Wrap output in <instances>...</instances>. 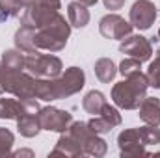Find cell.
Listing matches in <instances>:
<instances>
[{"label": "cell", "mask_w": 160, "mask_h": 158, "mask_svg": "<svg viewBox=\"0 0 160 158\" xmlns=\"http://www.w3.org/2000/svg\"><path fill=\"white\" fill-rule=\"evenodd\" d=\"M147 86H149V80L147 75H143L142 71H136L132 75H128L127 80H123L119 84L114 86L112 89V99L114 102L125 108V110H134L142 104V101L145 99V93H147Z\"/></svg>", "instance_id": "cell-1"}, {"label": "cell", "mask_w": 160, "mask_h": 158, "mask_svg": "<svg viewBox=\"0 0 160 158\" xmlns=\"http://www.w3.org/2000/svg\"><path fill=\"white\" fill-rule=\"evenodd\" d=\"M71 34V28L67 24V21L56 13V17L47 22L45 26H41L36 30L34 34V43H36V48H45V50H50V52H58L65 47L67 37Z\"/></svg>", "instance_id": "cell-2"}, {"label": "cell", "mask_w": 160, "mask_h": 158, "mask_svg": "<svg viewBox=\"0 0 160 158\" xmlns=\"http://www.w3.org/2000/svg\"><path fill=\"white\" fill-rule=\"evenodd\" d=\"M69 136L80 145V149H82L84 155L102 156L106 153V143L99 138V134H95L88 126V123H71Z\"/></svg>", "instance_id": "cell-3"}, {"label": "cell", "mask_w": 160, "mask_h": 158, "mask_svg": "<svg viewBox=\"0 0 160 158\" xmlns=\"http://www.w3.org/2000/svg\"><path fill=\"white\" fill-rule=\"evenodd\" d=\"M24 69L36 78H56L62 75V62L52 54H28L24 58Z\"/></svg>", "instance_id": "cell-4"}, {"label": "cell", "mask_w": 160, "mask_h": 158, "mask_svg": "<svg viewBox=\"0 0 160 158\" xmlns=\"http://www.w3.org/2000/svg\"><path fill=\"white\" fill-rule=\"evenodd\" d=\"M39 125L41 128L45 130H56V132H65L69 130L73 117L69 112H63V110H58V108H41L39 110Z\"/></svg>", "instance_id": "cell-5"}, {"label": "cell", "mask_w": 160, "mask_h": 158, "mask_svg": "<svg viewBox=\"0 0 160 158\" xmlns=\"http://www.w3.org/2000/svg\"><path fill=\"white\" fill-rule=\"evenodd\" d=\"M157 19V6L151 0H138L130 9V24L138 30H147Z\"/></svg>", "instance_id": "cell-6"}, {"label": "cell", "mask_w": 160, "mask_h": 158, "mask_svg": "<svg viewBox=\"0 0 160 158\" xmlns=\"http://www.w3.org/2000/svg\"><path fill=\"white\" fill-rule=\"evenodd\" d=\"M99 30L104 37L108 39H125L127 36H130L132 32V24L127 22L119 15H106L101 19Z\"/></svg>", "instance_id": "cell-7"}, {"label": "cell", "mask_w": 160, "mask_h": 158, "mask_svg": "<svg viewBox=\"0 0 160 158\" xmlns=\"http://www.w3.org/2000/svg\"><path fill=\"white\" fill-rule=\"evenodd\" d=\"M119 50L128 54L130 58L140 60V62H147L151 58V54H153L151 43L145 37H142V36H127V39L121 41Z\"/></svg>", "instance_id": "cell-8"}, {"label": "cell", "mask_w": 160, "mask_h": 158, "mask_svg": "<svg viewBox=\"0 0 160 158\" xmlns=\"http://www.w3.org/2000/svg\"><path fill=\"white\" fill-rule=\"evenodd\" d=\"M118 143H119L121 155L123 156H140V155H147L145 153V145L140 138V132L138 128H130V130H125L121 132L119 138H118Z\"/></svg>", "instance_id": "cell-9"}, {"label": "cell", "mask_w": 160, "mask_h": 158, "mask_svg": "<svg viewBox=\"0 0 160 158\" xmlns=\"http://www.w3.org/2000/svg\"><path fill=\"white\" fill-rule=\"evenodd\" d=\"M140 108V117L151 126H158L160 125V99L157 97H145L142 101Z\"/></svg>", "instance_id": "cell-10"}, {"label": "cell", "mask_w": 160, "mask_h": 158, "mask_svg": "<svg viewBox=\"0 0 160 158\" xmlns=\"http://www.w3.org/2000/svg\"><path fill=\"white\" fill-rule=\"evenodd\" d=\"M39 112H21V116L17 117V126H19V132L26 138H32L36 136L41 130L39 125Z\"/></svg>", "instance_id": "cell-11"}, {"label": "cell", "mask_w": 160, "mask_h": 158, "mask_svg": "<svg viewBox=\"0 0 160 158\" xmlns=\"http://www.w3.org/2000/svg\"><path fill=\"white\" fill-rule=\"evenodd\" d=\"M34 34H36L34 28L21 26V28L17 30V34H15V45H17V48L22 50V52H28V54L38 52L36 43H34Z\"/></svg>", "instance_id": "cell-12"}, {"label": "cell", "mask_w": 160, "mask_h": 158, "mask_svg": "<svg viewBox=\"0 0 160 158\" xmlns=\"http://www.w3.org/2000/svg\"><path fill=\"white\" fill-rule=\"evenodd\" d=\"M67 13H69V22L77 28H84L89 22V11L82 2H71L67 7Z\"/></svg>", "instance_id": "cell-13"}, {"label": "cell", "mask_w": 160, "mask_h": 158, "mask_svg": "<svg viewBox=\"0 0 160 158\" xmlns=\"http://www.w3.org/2000/svg\"><path fill=\"white\" fill-rule=\"evenodd\" d=\"M52 156H56V155H67V156H80V155H84L82 153V149H80V145L69 136V134H65V136H62L60 140H58V145H56V149L50 153Z\"/></svg>", "instance_id": "cell-14"}, {"label": "cell", "mask_w": 160, "mask_h": 158, "mask_svg": "<svg viewBox=\"0 0 160 158\" xmlns=\"http://www.w3.org/2000/svg\"><path fill=\"white\" fill-rule=\"evenodd\" d=\"M104 104H106L104 95H102L101 91H95V89H93V91H89V93L84 97V101H82L84 110H86L88 114H93V116H99Z\"/></svg>", "instance_id": "cell-15"}, {"label": "cell", "mask_w": 160, "mask_h": 158, "mask_svg": "<svg viewBox=\"0 0 160 158\" xmlns=\"http://www.w3.org/2000/svg\"><path fill=\"white\" fill-rule=\"evenodd\" d=\"M95 75H97V78L101 80V82H104V84L112 82L114 77L118 75L116 63H114L112 60H108V58H101V60L95 63Z\"/></svg>", "instance_id": "cell-16"}, {"label": "cell", "mask_w": 160, "mask_h": 158, "mask_svg": "<svg viewBox=\"0 0 160 158\" xmlns=\"http://www.w3.org/2000/svg\"><path fill=\"white\" fill-rule=\"evenodd\" d=\"M22 102L21 99H4L0 97V119H17L21 116Z\"/></svg>", "instance_id": "cell-17"}, {"label": "cell", "mask_w": 160, "mask_h": 158, "mask_svg": "<svg viewBox=\"0 0 160 158\" xmlns=\"http://www.w3.org/2000/svg\"><path fill=\"white\" fill-rule=\"evenodd\" d=\"M24 54L21 50H6L2 54V67L9 71H22L24 69Z\"/></svg>", "instance_id": "cell-18"}, {"label": "cell", "mask_w": 160, "mask_h": 158, "mask_svg": "<svg viewBox=\"0 0 160 158\" xmlns=\"http://www.w3.org/2000/svg\"><path fill=\"white\" fill-rule=\"evenodd\" d=\"M21 9H22V6L17 0H0V21L21 15Z\"/></svg>", "instance_id": "cell-19"}, {"label": "cell", "mask_w": 160, "mask_h": 158, "mask_svg": "<svg viewBox=\"0 0 160 158\" xmlns=\"http://www.w3.org/2000/svg\"><path fill=\"white\" fill-rule=\"evenodd\" d=\"M140 132V138L143 141V145H157L160 143V128L157 126H143V128H138Z\"/></svg>", "instance_id": "cell-20"}, {"label": "cell", "mask_w": 160, "mask_h": 158, "mask_svg": "<svg viewBox=\"0 0 160 158\" xmlns=\"http://www.w3.org/2000/svg\"><path fill=\"white\" fill-rule=\"evenodd\" d=\"M88 126H89L95 134H106V132H110V130L114 128L102 116H95V119H91V121L88 123Z\"/></svg>", "instance_id": "cell-21"}, {"label": "cell", "mask_w": 160, "mask_h": 158, "mask_svg": "<svg viewBox=\"0 0 160 158\" xmlns=\"http://www.w3.org/2000/svg\"><path fill=\"white\" fill-rule=\"evenodd\" d=\"M147 80H149V86L160 89V58L158 56L147 69Z\"/></svg>", "instance_id": "cell-22"}, {"label": "cell", "mask_w": 160, "mask_h": 158, "mask_svg": "<svg viewBox=\"0 0 160 158\" xmlns=\"http://www.w3.org/2000/svg\"><path fill=\"white\" fill-rule=\"evenodd\" d=\"M11 145H13V134L9 130H6V128L0 126V156L9 155Z\"/></svg>", "instance_id": "cell-23"}, {"label": "cell", "mask_w": 160, "mask_h": 158, "mask_svg": "<svg viewBox=\"0 0 160 158\" xmlns=\"http://www.w3.org/2000/svg\"><path fill=\"white\" fill-rule=\"evenodd\" d=\"M140 65H142V62L140 60H136V58H127V60H123L119 65V73L123 77H128V75H132V73H136V71H140Z\"/></svg>", "instance_id": "cell-24"}, {"label": "cell", "mask_w": 160, "mask_h": 158, "mask_svg": "<svg viewBox=\"0 0 160 158\" xmlns=\"http://www.w3.org/2000/svg\"><path fill=\"white\" fill-rule=\"evenodd\" d=\"M99 116H102V117L106 119L112 126H118V125H121V116L118 114V110H116V108H112L110 104H104Z\"/></svg>", "instance_id": "cell-25"}, {"label": "cell", "mask_w": 160, "mask_h": 158, "mask_svg": "<svg viewBox=\"0 0 160 158\" xmlns=\"http://www.w3.org/2000/svg\"><path fill=\"white\" fill-rule=\"evenodd\" d=\"M123 4H125V0H104L106 9H119Z\"/></svg>", "instance_id": "cell-26"}, {"label": "cell", "mask_w": 160, "mask_h": 158, "mask_svg": "<svg viewBox=\"0 0 160 158\" xmlns=\"http://www.w3.org/2000/svg\"><path fill=\"white\" fill-rule=\"evenodd\" d=\"M21 6H22V9H26V7H30V6H34V4H38L39 0H17Z\"/></svg>", "instance_id": "cell-27"}, {"label": "cell", "mask_w": 160, "mask_h": 158, "mask_svg": "<svg viewBox=\"0 0 160 158\" xmlns=\"http://www.w3.org/2000/svg\"><path fill=\"white\" fill-rule=\"evenodd\" d=\"M41 2H45V4H50L52 7H56V9H60V0H41Z\"/></svg>", "instance_id": "cell-28"}, {"label": "cell", "mask_w": 160, "mask_h": 158, "mask_svg": "<svg viewBox=\"0 0 160 158\" xmlns=\"http://www.w3.org/2000/svg\"><path fill=\"white\" fill-rule=\"evenodd\" d=\"M78 2H82L84 6H93V4H95L97 0H78Z\"/></svg>", "instance_id": "cell-29"}, {"label": "cell", "mask_w": 160, "mask_h": 158, "mask_svg": "<svg viewBox=\"0 0 160 158\" xmlns=\"http://www.w3.org/2000/svg\"><path fill=\"white\" fill-rule=\"evenodd\" d=\"M4 93V87H2V62H0V95Z\"/></svg>", "instance_id": "cell-30"}, {"label": "cell", "mask_w": 160, "mask_h": 158, "mask_svg": "<svg viewBox=\"0 0 160 158\" xmlns=\"http://www.w3.org/2000/svg\"><path fill=\"white\" fill-rule=\"evenodd\" d=\"M157 56H158V58H160V48H158V52H157Z\"/></svg>", "instance_id": "cell-31"}]
</instances>
